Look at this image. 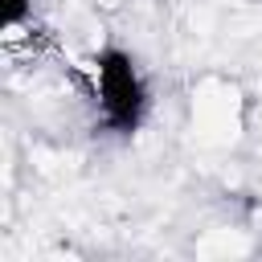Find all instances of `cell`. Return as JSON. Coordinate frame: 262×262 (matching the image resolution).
<instances>
[{"instance_id":"1","label":"cell","mask_w":262,"mask_h":262,"mask_svg":"<svg viewBox=\"0 0 262 262\" xmlns=\"http://www.w3.org/2000/svg\"><path fill=\"white\" fill-rule=\"evenodd\" d=\"M90 82H94L98 123L119 139H131L151 111V86L139 57L123 45H102L90 57Z\"/></svg>"},{"instance_id":"2","label":"cell","mask_w":262,"mask_h":262,"mask_svg":"<svg viewBox=\"0 0 262 262\" xmlns=\"http://www.w3.org/2000/svg\"><path fill=\"white\" fill-rule=\"evenodd\" d=\"M33 4L37 0H0V25H4V33H16L20 25H29L33 20Z\"/></svg>"}]
</instances>
